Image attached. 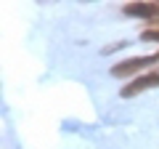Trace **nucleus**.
<instances>
[{"instance_id": "nucleus-1", "label": "nucleus", "mask_w": 159, "mask_h": 149, "mask_svg": "<svg viewBox=\"0 0 159 149\" xmlns=\"http://www.w3.org/2000/svg\"><path fill=\"white\" fill-rule=\"evenodd\" d=\"M154 61H159V59L157 56H133V59L119 61L117 67H111V74L114 77H130V74H138L143 67H148V64H154Z\"/></svg>"}, {"instance_id": "nucleus-2", "label": "nucleus", "mask_w": 159, "mask_h": 149, "mask_svg": "<svg viewBox=\"0 0 159 149\" xmlns=\"http://www.w3.org/2000/svg\"><path fill=\"white\" fill-rule=\"evenodd\" d=\"M148 88H159V72H143V74H138L135 80H130L125 88H122V96L130 99V96H135V93L148 91Z\"/></svg>"}, {"instance_id": "nucleus-3", "label": "nucleus", "mask_w": 159, "mask_h": 149, "mask_svg": "<svg viewBox=\"0 0 159 149\" xmlns=\"http://www.w3.org/2000/svg\"><path fill=\"white\" fill-rule=\"evenodd\" d=\"M125 13L127 16L148 19V22H159V3H127Z\"/></svg>"}, {"instance_id": "nucleus-4", "label": "nucleus", "mask_w": 159, "mask_h": 149, "mask_svg": "<svg viewBox=\"0 0 159 149\" xmlns=\"http://www.w3.org/2000/svg\"><path fill=\"white\" fill-rule=\"evenodd\" d=\"M141 37H143V40H154V43H159V27H148V29H143Z\"/></svg>"}, {"instance_id": "nucleus-5", "label": "nucleus", "mask_w": 159, "mask_h": 149, "mask_svg": "<svg viewBox=\"0 0 159 149\" xmlns=\"http://www.w3.org/2000/svg\"><path fill=\"white\" fill-rule=\"evenodd\" d=\"M157 59H159V53H157Z\"/></svg>"}]
</instances>
